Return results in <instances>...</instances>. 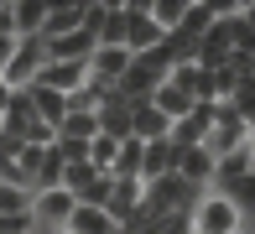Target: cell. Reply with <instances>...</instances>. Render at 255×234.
<instances>
[{"mask_svg": "<svg viewBox=\"0 0 255 234\" xmlns=\"http://www.w3.org/2000/svg\"><path fill=\"white\" fill-rule=\"evenodd\" d=\"M167 73H172V63L161 52H141V57H130V68H125V78L115 84V94L135 110V104H146L161 84H167Z\"/></svg>", "mask_w": 255, "mask_h": 234, "instance_id": "1", "label": "cell"}, {"mask_svg": "<svg viewBox=\"0 0 255 234\" xmlns=\"http://www.w3.org/2000/svg\"><path fill=\"white\" fill-rule=\"evenodd\" d=\"M208 193V187H203ZM193 203H198V187H188L182 177H156V182H146V193H141V214L151 219H167V214H177V208H188L193 214Z\"/></svg>", "mask_w": 255, "mask_h": 234, "instance_id": "2", "label": "cell"}, {"mask_svg": "<svg viewBox=\"0 0 255 234\" xmlns=\"http://www.w3.org/2000/svg\"><path fill=\"white\" fill-rule=\"evenodd\" d=\"M240 229H245V219H240V208L219 187L198 193V203H193V234H240Z\"/></svg>", "mask_w": 255, "mask_h": 234, "instance_id": "3", "label": "cell"}, {"mask_svg": "<svg viewBox=\"0 0 255 234\" xmlns=\"http://www.w3.org/2000/svg\"><path fill=\"white\" fill-rule=\"evenodd\" d=\"M125 5V52L130 57H141V52H156L161 47V26L151 21V0H120Z\"/></svg>", "mask_w": 255, "mask_h": 234, "instance_id": "4", "label": "cell"}, {"mask_svg": "<svg viewBox=\"0 0 255 234\" xmlns=\"http://www.w3.org/2000/svg\"><path fill=\"white\" fill-rule=\"evenodd\" d=\"M42 63H47L42 37L16 42V52H10V63H5V73H0V84H10V89H31V84H37V73H42Z\"/></svg>", "mask_w": 255, "mask_h": 234, "instance_id": "5", "label": "cell"}, {"mask_svg": "<svg viewBox=\"0 0 255 234\" xmlns=\"http://www.w3.org/2000/svg\"><path fill=\"white\" fill-rule=\"evenodd\" d=\"M68 219H73V193H68V187H47V193H31V224H37L42 234L68 229Z\"/></svg>", "mask_w": 255, "mask_h": 234, "instance_id": "6", "label": "cell"}, {"mask_svg": "<svg viewBox=\"0 0 255 234\" xmlns=\"http://www.w3.org/2000/svg\"><path fill=\"white\" fill-rule=\"evenodd\" d=\"M84 26V0H47V21H42V42H57L68 31Z\"/></svg>", "mask_w": 255, "mask_h": 234, "instance_id": "7", "label": "cell"}, {"mask_svg": "<svg viewBox=\"0 0 255 234\" xmlns=\"http://www.w3.org/2000/svg\"><path fill=\"white\" fill-rule=\"evenodd\" d=\"M141 193H146L141 177H110V203H104V214H110L115 224H125V219L141 208Z\"/></svg>", "mask_w": 255, "mask_h": 234, "instance_id": "8", "label": "cell"}, {"mask_svg": "<svg viewBox=\"0 0 255 234\" xmlns=\"http://www.w3.org/2000/svg\"><path fill=\"white\" fill-rule=\"evenodd\" d=\"M172 177H182L188 187H214V156H208L203 146H182L177 151V172H172Z\"/></svg>", "mask_w": 255, "mask_h": 234, "instance_id": "9", "label": "cell"}, {"mask_svg": "<svg viewBox=\"0 0 255 234\" xmlns=\"http://www.w3.org/2000/svg\"><path fill=\"white\" fill-rule=\"evenodd\" d=\"M125 68H130V52H125V47H94V57H89V78L104 84V89L120 84Z\"/></svg>", "mask_w": 255, "mask_h": 234, "instance_id": "10", "label": "cell"}, {"mask_svg": "<svg viewBox=\"0 0 255 234\" xmlns=\"http://www.w3.org/2000/svg\"><path fill=\"white\" fill-rule=\"evenodd\" d=\"M177 172V146L172 140H141V182L172 177Z\"/></svg>", "mask_w": 255, "mask_h": 234, "instance_id": "11", "label": "cell"}, {"mask_svg": "<svg viewBox=\"0 0 255 234\" xmlns=\"http://www.w3.org/2000/svg\"><path fill=\"white\" fill-rule=\"evenodd\" d=\"M84 78H89V63H42V73H37V84L42 89H52V94H73V89H84Z\"/></svg>", "mask_w": 255, "mask_h": 234, "instance_id": "12", "label": "cell"}, {"mask_svg": "<svg viewBox=\"0 0 255 234\" xmlns=\"http://www.w3.org/2000/svg\"><path fill=\"white\" fill-rule=\"evenodd\" d=\"M10 21H16V42L42 37V21H47V0H10Z\"/></svg>", "mask_w": 255, "mask_h": 234, "instance_id": "13", "label": "cell"}, {"mask_svg": "<svg viewBox=\"0 0 255 234\" xmlns=\"http://www.w3.org/2000/svg\"><path fill=\"white\" fill-rule=\"evenodd\" d=\"M68 234H120V224H115V219L104 214V208H94V203H73Z\"/></svg>", "mask_w": 255, "mask_h": 234, "instance_id": "14", "label": "cell"}, {"mask_svg": "<svg viewBox=\"0 0 255 234\" xmlns=\"http://www.w3.org/2000/svg\"><path fill=\"white\" fill-rule=\"evenodd\" d=\"M146 104H151V110H156V115H161V120H167V125H177L182 115L193 110V99H188V94H182L177 84H161V89H156V94H151V99H146Z\"/></svg>", "mask_w": 255, "mask_h": 234, "instance_id": "15", "label": "cell"}, {"mask_svg": "<svg viewBox=\"0 0 255 234\" xmlns=\"http://www.w3.org/2000/svg\"><path fill=\"white\" fill-rule=\"evenodd\" d=\"M26 94H31V115H37L42 125H52V130H57L63 115H68V99H63V94H52V89H42V84H31Z\"/></svg>", "mask_w": 255, "mask_h": 234, "instance_id": "16", "label": "cell"}, {"mask_svg": "<svg viewBox=\"0 0 255 234\" xmlns=\"http://www.w3.org/2000/svg\"><path fill=\"white\" fill-rule=\"evenodd\" d=\"M167 135H172V125L161 120L151 104H135L130 110V140H167Z\"/></svg>", "mask_w": 255, "mask_h": 234, "instance_id": "17", "label": "cell"}, {"mask_svg": "<svg viewBox=\"0 0 255 234\" xmlns=\"http://www.w3.org/2000/svg\"><path fill=\"white\" fill-rule=\"evenodd\" d=\"M94 135H99V115H89V110H68L63 125H57V140H94Z\"/></svg>", "mask_w": 255, "mask_h": 234, "instance_id": "18", "label": "cell"}, {"mask_svg": "<svg viewBox=\"0 0 255 234\" xmlns=\"http://www.w3.org/2000/svg\"><path fill=\"white\" fill-rule=\"evenodd\" d=\"M63 167L68 161L57 156V146L42 151V161H37V177H31V193H47V187H63Z\"/></svg>", "mask_w": 255, "mask_h": 234, "instance_id": "19", "label": "cell"}, {"mask_svg": "<svg viewBox=\"0 0 255 234\" xmlns=\"http://www.w3.org/2000/svg\"><path fill=\"white\" fill-rule=\"evenodd\" d=\"M125 5L120 0H110V10H104V26H99V47H125Z\"/></svg>", "mask_w": 255, "mask_h": 234, "instance_id": "20", "label": "cell"}, {"mask_svg": "<svg viewBox=\"0 0 255 234\" xmlns=\"http://www.w3.org/2000/svg\"><path fill=\"white\" fill-rule=\"evenodd\" d=\"M219 193L240 208V219H255V172H250V177H240V182H229V187H219Z\"/></svg>", "mask_w": 255, "mask_h": 234, "instance_id": "21", "label": "cell"}, {"mask_svg": "<svg viewBox=\"0 0 255 234\" xmlns=\"http://www.w3.org/2000/svg\"><path fill=\"white\" fill-rule=\"evenodd\" d=\"M110 177H141V140H120Z\"/></svg>", "mask_w": 255, "mask_h": 234, "instance_id": "22", "label": "cell"}, {"mask_svg": "<svg viewBox=\"0 0 255 234\" xmlns=\"http://www.w3.org/2000/svg\"><path fill=\"white\" fill-rule=\"evenodd\" d=\"M182 10H188V0H151V21L161 26V37H167V31H177Z\"/></svg>", "mask_w": 255, "mask_h": 234, "instance_id": "23", "label": "cell"}, {"mask_svg": "<svg viewBox=\"0 0 255 234\" xmlns=\"http://www.w3.org/2000/svg\"><path fill=\"white\" fill-rule=\"evenodd\" d=\"M115 151H120V140H110V135H94V140H89V167L110 177V167H115Z\"/></svg>", "mask_w": 255, "mask_h": 234, "instance_id": "24", "label": "cell"}, {"mask_svg": "<svg viewBox=\"0 0 255 234\" xmlns=\"http://www.w3.org/2000/svg\"><path fill=\"white\" fill-rule=\"evenodd\" d=\"M99 177H104V172H94L89 161H73V167H63V187L73 193V203H78V193H84L89 182H99Z\"/></svg>", "mask_w": 255, "mask_h": 234, "instance_id": "25", "label": "cell"}, {"mask_svg": "<svg viewBox=\"0 0 255 234\" xmlns=\"http://www.w3.org/2000/svg\"><path fill=\"white\" fill-rule=\"evenodd\" d=\"M0 214H31V193H26V187H5V182H0Z\"/></svg>", "mask_w": 255, "mask_h": 234, "instance_id": "26", "label": "cell"}, {"mask_svg": "<svg viewBox=\"0 0 255 234\" xmlns=\"http://www.w3.org/2000/svg\"><path fill=\"white\" fill-rule=\"evenodd\" d=\"M37 161H42V146H26V140H21V146H16V167H21V177H37Z\"/></svg>", "mask_w": 255, "mask_h": 234, "instance_id": "27", "label": "cell"}, {"mask_svg": "<svg viewBox=\"0 0 255 234\" xmlns=\"http://www.w3.org/2000/svg\"><path fill=\"white\" fill-rule=\"evenodd\" d=\"M52 140H57V130H52V125H42V120H31V130H26V146H42V151H47Z\"/></svg>", "mask_w": 255, "mask_h": 234, "instance_id": "28", "label": "cell"}, {"mask_svg": "<svg viewBox=\"0 0 255 234\" xmlns=\"http://www.w3.org/2000/svg\"><path fill=\"white\" fill-rule=\"evenodd\" d=\"M0 37H16V21H10V0H0Z\"/></svg>", "mask_w": 255, "mask_h": 234, "instance_id": "29", "label": "cell"}, {"mask_svg": "<svg viewBox=\"0 0 255 234\" xmlns=\"http://www.w3.org/2000/svg\"><path fill=\"white\" fill-rule=\"evenodd\" d=\"M10 52H16V37H0V73H5V63H10Z\"/></svg>", "mask_w": 255, "mask_h": 234, "instance_id": "30", "label": "cell"}, {"mask_svg": "<svg viewBox=\"0 0 255 234\" xmlns=\"http://www.w3.org/2000/svg\"><path fill=\"white\" fill-rule=\"evenodd\" d=\"M240 21H245V26L255 31V0H245V5H240Z\"/></svg>", "mask_w": 255, "mask_h": 234, "instance_id": "31", "label": "cell"}, {"mask_svg": "<svg viewBox=\"0 0 255 234\" xmlns=\"http://www.w3.org/2000/svg\"><path fill=\"white\" fill-rule=\"evenodd\" d=\"M10 99H16V89H10V84H0V115L10 110Z\"/></svg>", "mask_w": 255, "mask_h": 234, "instance_id": "32", "label": "cell"}, {"mask_svg": "<svg viewBox=\"0 0 255 234\" xmlns=\"http://www.w3.org/2000/svg\"><path fill=\"white\" fill-rule=\"evenodd\" d=\"M16 234H42V229H37V224H26V229H16Z\"/></svg>", "mask_w": 255, "mask_h": 234, "instance_id": "33", "label": "cell"}, {"mask_svg": "<svg viewBox=\"0 0 255 234\" xmlns=\"http://www.w3.org/2000/svg\"><path fill=\"white\" fill-rule=\"evenodd\" d=\"M52 234H68V229H52Z\"/></svg>", "mask_w": 255, "mask_h": 234, "instance_id": "34", "label": "cell"}, {"mask_svg": "<svg viewBox=\"0 0 255 234\" xmlns=\"http://www.w3.org/2000/svg\"><path fill=\"white\" fill-rule=\"evenodd\" d=\"M120 234H125V229H120Z\"/></svg>", "mask_w": 255, "mask_h": 234, "instance_id": "35", "label": "cell"}]
</instances>
